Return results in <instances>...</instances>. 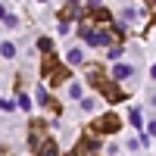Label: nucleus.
Here are the masks:
<instances>
[{
	"label": "nucleus",
	"mask_w": 156,
	"mask_h": 156,
	"mask_svg": "<svg viewBox=\"0 0 156 156\" xmlns=\"http://www.w3.org/2000/svg\"><path fill=\"white\" fill-rule=\"evenodd\" d=\"M150 131H153V134H156V122H153V128H150Z\"/></svg>",
	"instance_id": "nucleus-14"
},
{
	"label": "nucleus",
	"mask_w": 156,
	"mask_h": 156,
	"mask_svg": "<svg viewBox=\"0 0 156 156\" xmlns=\"http://www.w3.org/2000/svg\"><path fill=\"white\" fill-rule=\"evenodd\" d=\"M147 3H150V6H156V0H147Z\"/></svg>",
	"instance_id": "nucleus-13"
},
{
	"label": "nucleus",
	"mask_w": 156,
	"mask_h": 156,
	"mask_svg": "<svg viewBox=\"0 0 156 156\" xmlns=\"http://www.w3.org/2000/svg\"><path fill=\"white\" fill-rule=\"evenodd\" d=\"M0 56H6V59H12V56H16V44H9V41H3V44H0Z\"/></svg>",
	"instance_id": "nucleus-6"
},
{
	"label": "nucleus",
	"mask_w": 156,
	"mask_h": 156,
	"mask_svg": "<svg viewBox=\"0 0 156 156\" xmlns=\"http://www.w3.org/2000/svg\"><path fill=\"white\" fill-rule=\"evenodd\" d=\"M119 115H103V119L97 122V131H106V134H112V131H119Z\"/></svg>",
	"instance_id": "nucleus-2"
},
{
	"label": "nucleus",
	"mask_w": 156,
	"mask_h": 156,
	"mask_svg": "<svg viewBox=\"0 0 156 156\" xmlns=\"http://www.w3.org/2000/svg\"><path fill=\"white\" fill-rule=\"evenodd\" d=\"M150 75H153V81H156V66H153V69H150Z\"/></svg>",
	"instance_id": "nucleus-12"
},
{
	"label": "nucleus",
	"mask_w": 156,
	"mask_h": 156,
	"mask_svg": "<svg viewBox=\"0 0 156 156\" xmlns=\"http://www.w3.org/2000/svg\"><path fill=\"white\" fill-rule=\"evenodd\" d=\"M94 150H97V144H94V140H81V144L75 147V153H72V156H90Z\"/></svg>",
	"instance_id": "nucleus-5"
},
{
	"label": "nucleus",
	"mask_w": 156,
	"mask_h": 156,
	"mask_svg": "<svg viewBox=\"0 0 156 156\" xmlns=\"http://www.w3.org/2000/svg\"><path fill=\"white\" fill-rule=\"evenodd\" d=\"M34 153H37V156H59V150H56V144H53V140H50V137H47V140H44V144L37 147Z\"/></svg>",
	"instance_id": "nucleus-3"
},
{
	"label": "nucleus",
	"mask_w": 156,
	"mask_h": 156,
	"mask_svg": "<svg viewBox=\"0 0 156 156\" xmlns=\"http://www.w3.org/2000/svg\"><path fill=\"white\" fill-rule=\"evenodd\" d=\"M87 81L94 84V87H97V90H100V94L106 97V100H112V103H119V100H125V94H122V87L115 84V81H109V78H103V75H100V66H90V69H87Z\"/></svg>",
	"instance_id": "nucleus-1"
},
{
	"label": "nucleus",
	"mask_w": 156,
	"mask_h": 156,
	"mask_svg": "<svg viewBox=\"0 0 156 156\" xmlns=\"http://www.w3.org/2000/svg\"><path fill=\"white\" fill-rule=\"evenodd\" d=\"M0 19H6V9H3V6H0Z\"/></svg>",
	"instance_id": "nucleus-11"
},
{
	"label": "nucleus",
	"mask_w": 156,
	"mask_h": 156,
	"mask_svg": "<svg viewBox=\"0 0 156 156\" xmlns=\"http://www.w3.org/2000/svg\"><path fill=\"white\" fill-rule=\"evenodd\" d=\"M131 72H134L131 66H125V62H119V66L112 69V78H115V81H125V78H131Z\"/></svg>",
	"instance_id": "nucleus-4"
},
{
	"label": "nucleus",
	"mask_w": 156,
	"mask_h": 156,
	"mask_svg": "<svg viewBox=\"0 0 156 156\" xmlns=\"http://www.w3.org/2000/svg\"><path fill=\"white\" fill-rule=\"evenodd\" d=\"M69 97L81 100V84H78V81H72V84H69Z\"/></svg>",
	"instance_id": "nucleus-7"
},
{
	"label": "nucleus",
	"mask_w": 156,
	"mask_h": 156,
	"mask_svg": "<svg viewBox=\"0 0 156 156\" xmlns=\"http://www.w3.org/2000/svg\"><path fill=\"white\" fill-rule=\"evenodd\" d=\"M131 125L140 128V109H131Z\"/></svg>",
	"instance_id": "nucleus-10"
},
{
	"label": "nucleus",
	"mask_w": 156,
	"mask_h": 156,
	"mask_svg": "<svg viewBox=\"0 0 156 156\" xmlns=\"http://www.w3.org/2000/svg\"><path fill=\"white\" fill-rule=\"evenodd\" d=\"M122 50H125L122 44H115V47H109V56H112V59H119V56H122Z\"/></svg>",
	"instance_id": "nucleus-9"
},
{
	"label": "nucleus",
	"mask_w": 156,
	"mask_h": 156,
	"mask_svg": "<svg viewBox=\"0 0 156 156\" xmlns=\"http://www.w3.org/2000/svg\"><path fill=\"white\" fill-rule=\"evenodd\" d=\"M37 3H47V0H37Z\"/></svg>",
	"instance_id": "nucleus-15"
},
{
	"label": "nucleus",
	"mask_w": 156,
	"mask_h": 156,
	"mask_svg": "<svg viewBox=\"0 0 156 156\" xmlns=\"http://www.w3.org/2000/svg\"><path fill=\"white\" fill-rule=\"evenodd\" d=\"M69 62H72V66H78V62H81V50H69Z\"/></svg>",
	"instance_id": "nucleus-8"
}]
</instances>
